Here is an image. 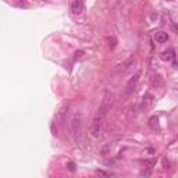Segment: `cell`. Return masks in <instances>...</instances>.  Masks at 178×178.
I'll use <instances>...</instances> for the list:
<instances>
[{
	"mask_svg": "<svg viewBox=\"0 0 178 178\" xmlns=\"http://www.w3.org/2000/svg\"><path fill=\"white\" fill-rule=\"evenodd\" d=\"M155 40H156L157 43H160V44L166 43L168 40V34H167V32H164V31H157V32H155Z\"/></svg>",
	"mask_w": 178,
	"mask_h": 178,
	"instance_id": "cell-7",
	"label": "cell"
},
{
	"mask_svg": "<svg viewBox=\"0 0 178 178\" xmlns=\"http://www.w3.org/2000/svg\"><path fill=\"white\" fill-rule=\"evenodd\" d=\"M82 11H84V3H82V2L75 0V2L71 3V13H73V14L78 16V14H81Z\"/></svg>",
	"mask_w": 178,
	"mask_h": 178,
	"instance_id": "cell-6",
	"label": "cell"
},
{
	"mask_svg": "<svg viewBox=\"0 0 178 178\" xmlns=\"http://www.w3.org/2000/svg\"><path fill=\"white\" fill-rule=\"evenodd\" d=\"M149 125L152 127L153 129H159V118H157L156 115H153V117L149 120Z\"/></svg>",
	"mask_w": 178,
	"mask_h": 178,
	"instance_id": "cell-8",
	"label": "cell"
},
{
	"mask_svg": "<svg viewBox=\"0 0 178 178\" xmlns=\"http://www.w3.org/2000/svg\"><path fill=\"white\" fill-rule=\"evenodd\" d=\"M115 42H117V40H115V38H109V43H110L109 46H110L111 49H114V47H115Z\"/></svg>",
	"mask_w": 178,
	"mask_h": 178,
	"instance_id": "cell-10",
	"label": "cell"
},
{
	"mask_svg": "<svg viewBox=\"0 0 178 178\" xmlns=\"http://www.w3.org/2000/svg\"><path fill=\"white\" fill-rule=\"evenodd\" d=\"M67 167H68V170H70V171H74V170H75V164H74L73 162H68V163H67Z\"/></svg>",
	"mask_w": 178,
	"mask_h": 178,
	"instance_id": "cell-12",
	"label": "cell"
},
{
	"mask_svg": "<svg viewBox=\"0 0 178 178\" xmlns=\"http://www.w3.org/2000/svg\"><path fill=\"white\" fill-rule=\"evenodd\" d=\"M70 132L71 138L77 145L81 143L82 138V114L81 111H75L70 120Z\"/></svg>",
	"mask_w": 178,
	"mask_h": 178,
	"instance_id": "cell-2",
	"label": "cell"
},
{
	"mask_svg": "<svg viewBox=\"0 0 178 178\" xmlns=\"http://www.w3.org/2000/svg\"><path fill=\"white\" fill-rule=\"evenodd\" d=\"M174 57V53H173V50H167V52H163L162 53V59L163 60H171V59Z\"/></svg>",
	"mask_w": 178,
	"mask_h": 178,
	"instance_id": "cell-9",
	"label": "cell"
},
{
	"mask_svg": "<svg viewBox=\"0 0 178 178\" xmlns=\"http://www.w3.org/2000/svg\"><path fill=\"white\" fill-rule=\"evenodd\" d=\"M82 54H84V52H81V50H79V52H77V53H75V56H77V57H81Z\"/></svg>",
	"mask_w": 178,
	"mask_h": 178,
	"instance_id": "cell-13",
	"label": "cell"
},
{
	"mask_svg": "<svg viewBox=\"0 0 178 178\" xmlns=\"http://www.w3.org/2000/svg\"><path fill=\"white\" fill-rule=\"evenodd\" d=\"M97 174H99V176H102V177H105V178H110L111 177L110 174L105 173V171H102V170H97Z\"/></svg>",
	"mask_w": 178,
	"mask_h": 178,
	"instance_id": "cell-11",
	"label": "cell"
},
{
	"mask_svg": "<svg viewBox=\"0 0 178 178\" xmlns=\"http://www.w3.org/2000/svg\"><path fill=\"white\" fill-rule=\"evenodd\" d=\"M111 106H113V95L110 92H106L99 109L95 113L93 120H92V124H91V128H89V134H91L92 138H99L100 136V134L103 131V127H105L106 118H107L109 113L111 110Z\"/></svg>",
	"mask_w": 178,
	"mask_h": 178,
	"instance_id": "cell-1",
	"label": "cell"
},
{
	"mask_svg": "<svg viewBox=\"0 0 178 178\" xmlns=\"http://www.w3.org/2000/svg\"><path fill=\"white\" fill-rule=\"evenodd\" d=\"M155 102H156V97L155 95H152L150 92H146L142 97V102H141V109L142 110H150V109L155 106Z\"/></svg>",
	"mask_w": 178,
	"mask_h": 178,
	"instance_id": "cell-4",
	"label": "cell"
},
{
	"mask_svg": "<svg viewBox=\"0 0 178 178\" xmlns=\"http://www.w3.org/2000/svg\"><path fill=\"white\" fill-rule=\"evenodd\" d=\"M68 110H70V105H68V103H64V105L59 109V111H56V117L54 118H56V121H57L59 124H64V123H66Z\"/></svg>",
	"mask_w": 178,
	"mask_h": 178,
	"instance_id": "cell-5",
	"label": "cell"
},
{
	"mask_svg": "<svg viewBox=\"0 0 178 178\" xmlns=\"http://www.w3.org/2000/svg\"><path fill=\"white\" fill-rule=\"evenodd\" d=\"M141 75H142L141 71H136L131 78L128 79V82H127V85H125V91H124L125 92V95H131L136 91L138 84H139V79H141Z\"/></svg>",
	"mask_w": 178,
	"mask_h": 178,
	"instance_id": "cell-3",
	"label": "cell"
}]
</instances>
